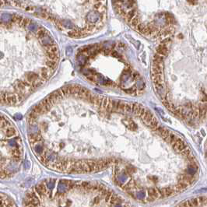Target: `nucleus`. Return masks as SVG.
<instances>
[{"label":"nucleus","mask_w":207,"mask_h":207,"mask_svg":"<svg viewBox=\"0 0 207 207\" xmlns=\"http://www.w3.org/2000/svg\"><path fill=\"white\" fill-rule=\"evenodd\" d=\"M124 90L126 92V93H135V91H136V90L135 89V87L134 88H128V89H124Z\"/></svg>","instance_id":"26"},{"label":"nucleus","mask_w":207,"mask_h":207,"mask_svg":"<svg viewBox=\"0 0 207 207\" xmlns=\"http://www.w3.org/2000/svg\"><path fill=\"white\" fill-rule=\"evenodd\" d=\"M116 109V101L114 100H110V102L107 107L106 111H108V112H115Z\"/></svg>","instance_id":"9"},{"label":"nucleus","mask_w":207,"mask_h":207,"mask_svg":"<svg viewBox=\"0 0 207 207\" xmlns=\"http://www.w3.org/2000/svg\"><path fill=\"white\" fill-rule=\"evenodd\" d=\"M141 107H142V105L140 104H139V103H133L132 104V112L135 115H138L139 111L141 108Z\"/></svg>","instance_id":"15"},{"label":"nucleus","mask_w":207,"mask_h":207,"mask_svg":"<svg viewBox=\"0 0 207 207\" xmlns=\"http://www.w3.org/2000/svg\"><path fill=\"white\" fill-rule=\"evenodd\" d=\"M46 66L49 69H51L53 70H55L57 66H58V62L55 61V60H51V59H48L46 62Z\"/></svg>","instance_id":"11"},{"label":"nucleus","mask_w":207,"mask_h":207,"mask_svg":"<svg viewBox=\"0 0 207 207\" xmlns=\"http://www.w3.org/2000/svg\"><path fill=\"white\" fill-rule=\"evenodd\" d=\"M13 18V16L12 15L9 14V13H4V14L2 15V22H4V21L7 22L9 20H12Z\"/></svg>","instance_id":"18"},{"label":"nucleus","mask_w":207,"mask_h":207,"mask_svg":"<svg viewBox=\"0 0 207 207\" xmlns=\"http://www.w3.org/2000/svg\"><path fill=\"white\" fill-rule=\"evenodd\" d=\"M164 189L165 197L170 196H172L173 194H174V192H175L174 188H172V187H167V188H164Z\"/></svg>","instance_id":"14"},{"label":"nucleus","mask_w":207,"mask_h":207,"mask_svg":"<svg viewBox=\"0 0 207 207\" xmlns=\"http://www.w3.org/2000/svg\"><path fill=\"white\" fill-rule=\"evenodd\" d=\"M27 27H28V29L30 31H38V26L34 23H32V22L31 23H29L28 25H27Z\"/></svg>","instance_id":"21"},{"label":"nucleus","mask_w":207,"mask_h":207,"mask_svg":"<svg viewBox=\"0 0 207 207\" xmlns=\"http://www.w3.org/2000/svg\"><path fill=\"white\" fill-rule=\"evenodd\" d=\"M147 192H148V196H150L155 198L156 199L160 198V193H159L158 189H157V188H149Z\"/></svg>","instance_id":"8"},{"label":"nucleus","mask_w":207,"mask_h":207,"mask_svg":"<svg viewBox=\"0 0 207 207\" xmlns=\"http://www.w3.org/2000/svg\"><path fill=\"white\" fill-rule=\"evenodd\" d=\"M95 100H96V95H93V94H91V95L90 96V98H89V101H90V103L92 104H95Z\"/></svg>","instance_id":"25"},{"label":"nucleus","mask_w":207,"mask_h":207,"mask_svg":"<svg viewBox=\"0 0 207 207\" xmlns=\"http://www.w3.org/2000/svg\"><path fill=\"white\" fill-rule=\"evenodd\" d=\"M87 163L89 164L90 167V170H91V172H96V168H97V161H86Z\"/></svg>","instance_id":"17"},{"label":"nucleus","mask_w":207,"mask_h":207,"mask_svg":"<svg viewBox=\"0 0 207 207\" xmlns=\"http://www.w3.org/2000/svg\"><path fill=\"white\" fill-rule=\"evenodd\" d=\"M101 17H102V15L99 12H93V11H92V12L88 13V14L86 15V20H87V21H89L91 23L98 22L101 19Z\"/></svg>","instance_id":"2"},{"label":"nucleus","mask_w":207,"mask_h":207,"mask_svg":"<svg viewBox=\"0 0 207 207\" xmlns=\"http://www.w3.org/2000/svg\"><path fill=\"white\" fill-rule=\"evenodd\" d=\"M28 137H29L30 143L33 145L42 140V136L39 134H38V132H31L28 135Z\"/></svg>","instance_id":"4"},{"label":"nucleus","mask_w":207,"mask_h":207,"mask_svg":"<svg viewBox=\"0 0 207 207\" xmlns=\"http://www.w3.org/2000/svg\"><path fill=\"white\" fill-rule=\"evenodd\" d=\"M157 53H158V54H160V55H163L164 57L167 55V54H168V48H167V45H166L165 44H160L157 47Z\"/></svg>","instance_id":"6"},{"label":"nucleus","mask_w":207,"mask_h":207,"mask_svg":"<svg viewBox=\"0 0 207 207\" xmlns=\"http://www.w3.org/2000/svg\"><path fill=\"white\" fill-rule=\"evenodd\" d=\"M35 191L41 198H45V196L48 193V186L44 181L41 182L35 186Z\"/></svg>","instance_id":"1"},{"label":"nucleus","mask_w":207,"mask_h":207,"mask_svg":"<svg viewBox=\"0 0 207 207\" xmlns=\"http://www.w3.org/2000/svg\"><path fill=\"white\" fill-rule=\"evenodd\" d=\"M103 100H104V97L99 96V95H96V100H95L94 105L97 108H101V104H102Z\"/></svg>","instance_id":"13"},{"label":"nucleus","mask_w":207,"mask_h":207,"mask_svg":"<svg viewBox=\"0 0 207 207\" xmlns=\"http://www.w3.org/2000/svg\"><path fill=\"white\" fill-rule=\"evenodd\" d=\"M181 153V154H183V155L185 156V157H188V156L191 154V153H190V150L188 149V147H187L186 149H185L184 150H182Z\"/></svg>","instance_id":"24"},{"label":"nucleus","mask_w":207,"mask_h":207,"mask_svg":"<svg viewBox=\"0 0 207 207\" xmlns=\"http://www.w3.org/2000/svg\"><path fill=\"white\" fill-rule=\"evenodd\" d=\"M17 134L16 130L15 129L14 127H8L5 129V135L7 137H11V136H14Z\"/></svg>","instance_id":"10"},{"label":"nucleus","mask_w":207,"mask_h":207,"mask_svg":"<svg viewBox=\"0 0 207 207\" xmlns=\"http://www.w3.org/2000/svg\"><path fill=\"white\" fill-rule=\"evenodd\" d=\"M156 130H157V132H159V134H160L164 139H166V138L169 135V134L170 133L167 128H164V127H161V126L158 127Z\"/></svg>","instance_id":"7"},{"label":"nucleus","mask_w":207,"mask_h":207,"mask_svg":"<svg viewBox=\"0 0 207 207\" xmlns=\"http://www.w3.org/2000/svg\"><path fill=\"white\" fill-rule=\"evenodd\" d=\"M158 125H159V122H158V120L157 119V118L153 117V119L151 120L150 123L149 125V126L152 128V129H157L158 128Z\"/></svg>","instance_id":"16"},{"label":"nucleus","mask_w":207,"mask_h":207,"mask_svg":"<svg viewBox=\"0 0 207 207\" xmlns=\"http://www.w3.org/2000/svg\"><path fill=\"white\" fill-rule=\"evenodd\" d=\"M16 118L17 119H20H20H22V115H18V114H17V115H16Z\"/></svg>","instance_id":"34"},{"label":"nucleus","mask_w":207,"mask_h":207,"mask_svg":"<svg viewBox=\"0 0 207 207\" xmlns=\"http://www.w3.org/2000/svg\"><path fill=\"white\" fill-rule=\"evenodd\" d=\"M179 206H191V205H190V202H189V201H185V202L181 203V204L179 205Z\"/></svg>","instance_id":"30"},{"label":"nucleus","mask_w":207,"mask_h":207,"mask_svg":"<svg viewBox=\"0 0 207 207\" xmlns=\"http://www.w3.org/2000/svg\"><path fill=\"white\" fill-rule=\"evenodd\" d=\"M190 202V205H191V206H199V200H198V199H192V200H191V201H189Z\"/></svg>","instance_id":"23"},{"label":"nucleus","mask_w":207,"mask_h":207,"mask_svg":"<svg viewBox=\"0 0 207 207\" xmlns=\"http://www.w3.org/2000/svg\"><path fill=\"white\" fill-rule=\"evenodd\" d=\"M154 200H156V199L153 198V197H152V196H148L146 197V201L148 202V203H152V202H153Z\"/></svg>","instance_id":"29"},{"label":"nucleus","mask_w":207,"mask_h":207,"mask_svg":"<svg viewBox=\"0 0 207 207\" xmlns=\"http://www.w3.org/2000/svg\"><path fill=\"white\" fill-rule=\"evenodd\" d=\"M191 4H196V2H197V0H188Z\"/></svg>","instance_id":"33"},{"label":"nucleus","mask_w":207,"mask_h":207,"mask_svg":"<svg viewBox=\"0 0 207 207\" xmlns=\"http://www.w3.org/2000/svg\"><path fill=\"white\" fill-rule=\"evenodd\" d=\"M109 102H110V99L108 97H104V100H103V102H102V104H101V108L106 110Z\"/></svg>","instance_id":"20"},{"label":"nucleus","mask_w":207,"mask_h":207,"mask_svg":"<svg viewBox=\"0 0 207 207\" xmlns=\"http://www.w3.org/2000/svg\"><path fill=\"white\" fill-rule=\"evenodd\" d=\"M111 55L114 56V57H117V58L120 57V55H119V53H118L117 51H112V52H111Z\"/></svg>","instance_id":"32"},{"label":"nucleus","mask_w":207,"mask_h":207,"mask_svg":"<svg viewBox=\"0 0 207 207\" xmlns=\"http://www.w3.org/2000/svg\"><path fill=\"white\" fill-rule=\"evenodd\" d=\"M20 159H21V156H13V161L14 162H16V163L20 162Z\"/></svg>","instance_id":"28"},{"label":"nucleus","mask_w":207,"mask_h":207,"mask_svg":"<svg viewBox=\"0 0 207 207\" xmlns=\"http://www.w3.org/2000/svg\"><path fill=\"white\" fill-rule=\"evenodd\" d=\"M171 145H172V147L178 152H181L182 150L187 148V145L180 138H177V139L173 143H171Z\"/></svg>","instance_id":"3"},{"label":"nucleus","mask_w":207,"mask_h":207,"mask_svg":"<svg viewBox=\"0 0 207 207\" xmlns=\"http://www.w3.org/2000/svg\"><path fill=\"white\" fill-rule=\"evenodd\" d=\"M132 76H133V79H134L135 80H141V76H139V74L138 73H133V75H132Z\"/></svg>","instance_id":"27"},{"label":"nucleus","mask_w":207,"mask_h":207,"mask_svg":"<svg viewBox=\"0 0 207 207\" xmlns=\"http://www.w3.org/2000/svg\"><path fill=\"white\" fill-rule=\"evenodd\" d=\"M164 56L157 53L154 55L153 56V61H157V62H164Z\"/></svg>","instance_id":"19"},{"label":"nucleus","mask_w":207,"mask_h":207,"mask_svg":"<svg viewBox=\"0 0 207 207\" xmlns=\"http://www.w3.org/2000/svg\"><path fill=\"white\" fill-rule=\"evenodd\" d=\"M34 150H35L36 153H38V156H40L41 154H42V153H44V149H43V147H42V146H40V145L36 146L34 147Z\"/></svg>","instance_id":"22"},{"label":"nucleus","mask_w":207,"mask_h":207,"mask_svg":"<svg viewBox=\"0 0 207 207\" xmlns=\"http://www.w3.org/2000/svg\"><path fill=\"white\" fill-rule=\"evenodd\" d=\"M25 79L30 82L31 83H33L35 80L38 79V75L34 72H30V73H25Z\"/></svg>","instance_id":"5"},{"label":"nucleus","mask_w":207,"mask_h":207,"mask_svg":"<svg viewBox=\"0 0 207 207\" xmlns=\"http://www.w3.org/2000/svg\"><path fill=\"white\" fill-rule=\"evenodd\" d=\"M95 1H97V2H99L100 0H95Z\"/></svg>","instance_id":"35"},{"label":"nucleus","mask_w":207,"mask_h":207,"mask_svg":"<svg viewBox=\"0 0 207 207\" xmlns=\"http://www.w3.org/2000/svg\"><path fill=\"white\" fill-rule=\"evenodd\" d=\"M81 170L83 171V173H87V172H91L90 167L89 164L87 163L86 161H83L81 163Z\"/></svg>","instance_id":"12"},{"label":"nucleus","mask_w":207,"mask_h":207,"mask_svg":"<svg viewBox=\"0 0 207 207\" xmlns=\"http://www.w3.org/2000/svg\"><path fill=\"white\" fill-rule=\"evenodd\" d=\"M100 199H101V197H100V196H97V197L94 198V199H93V203H99V202L100 201Z\"/></svg>","instance_id":"31"}]
</instances>
